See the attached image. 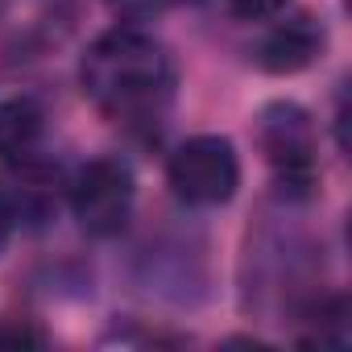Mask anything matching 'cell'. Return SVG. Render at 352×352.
<instances>
[{
  "mask_svg": "<svg viewBox=\"0 0 352 352\" xmlns=\"http://www.w3.org/2000/svg\"><path fill=\"white\" fill-rule=\"evenodd\" d=\"M5 245H9V220H5V212H0V253H5Z\"/></svg>",
  "mask_w": 352,
  "mask_h": 352,
  "instance_id": "obj_10",
  "label": "cell"
},
{
  "mask_svg": "<svg viewBox=\"0 0 352 352\" xmlns=\"http://www.w3.org/2000/svg\"><path fill=\"white\" fill-rule=\"evenodd\" d=\"M228 9L241 17V21H270L286 9V0H228Z\"/></svg>",
  "mask_w": 352,
  "mask_h": 352,
  "instance_id": "obj_8",
  "label": "cell"
},
{
  "mask_svg": "<svg viewBox=\"0 0 352 352\" xmlns=\"http://www.w3.org/2000/svg\"><path fill=\"white\" fill-rule=\"evenodd\" d=\"M42 108L34 100H9L0 104V162H21L42 141Z\"/></svg>",
  "mask_w": 352,
  "mask_h": 352,
  "instance_id": "obj_7",
  "label": "cell"
},
{
  "mask_svg": "<svg viewBox=\"0 0 352 352\" xmlns=\"http://www.w3.org/2000/svg\"><path fill=\"white\" fill-rule=\"evenodd\" d=\"M166 5H199V0H166Z\"/></svg>",
  "mask_w": 352,
  "mask_h": 352,
  "instance_id": "obj_11",
  "label": "cell"
},
{
  "mask_svg": "<svg viewBox=\"0 0 352 352\" xmlns=\"http://www.w3.org/2000/svg\"><path fill=\"white\" fill-rule=\"evenodd\" d=\"M257 149L274 166L282 191L307 195L319 179L315 170V124L311 112L298 108L294 100H274L257 112Z\"/></svg>",
  "mask_w": 352,
  "mask_h": 352,
  "instance_id": "obj_3",
  "label": "cell"
},
{
  "mask_svg": "<svg viewBox=\"0 0 352 352\" xmlns=\"http://www.w3.org/2000/svg\"><path fill=\"white\" fill-rule=\"evenodd\" d=\"M327 46V30L319 17L311 13H290V17H270V30L261 34L257 50H253V63L265 71V75H298L307 71Z\"/></svg>",
  "mask_w": 352,
  "mask_h": 352,
  "instance_id": "obj_5",
  "label": "cell"
},
{
  "mask_svg": "<svg viewBox=\"0 0 352 352\" xmlns=\"http://www.w3.org/2000/svg\"><path fill=\"white\" fill-rule=\"evenodd\" d=\"M17 344H21V348H25V344H30V348H38V344H46V336H42V331H34V327L0 331V348H17Z\"/></svg>",
  "mask_w": 352,
  "mask_h": 352,
  "instance_id": "obj_9",
  "label": "cell"
},
{
  "mask_svg": "<svg viewBox=\"0 0 352 352\" xmlns=\"http://www.w3.org/2000/svg\"><path fill=\"white\" fill-rule=\"evenodd\" d=\"M166 179H170V191L183 204H191V208H220L241 187V162H236V149H232L228 137L199 133V137H187L179 149L170 153Z\"/></svg>",
  "mask_w": 352,
  "mask_h": 352,
  "instance_id": "obj_2",
  "label": "cell"
},
{
  "mask_svg": "<svg viewBox=\"0 0 352 352\" xmlns=\"http://www.w3.org/2000/svg\"><path fill=\"white\" fill-rule=\"evenodd\" d=\"M79 83L83 96L108 120L120 124L157 120L174 100V58L157 38L120 25L87 46L79 63Z\"/></svg>",
  "mask_w": 352,
  "mask_h": 352,
  "instance_id": "obj_1",
  "label": "cell"
},
{
  "mask_svg": "<svg viewBox=\"0 0 352 352\" xmlns=\"http://www.w3.org/2000/svg\"><path fill=\"white\" fill-rule=\"evenodd\" d=\"M0 5H5V0H0Z\"/></svg>",
  "mask_w": 352,
  "mask_h": 352,
  "instance_id": "obj_12",
  "label": "cell"
},
{
  "mask_svg": "<svg viewBox=\"0 0 352 352\" xmlns=\"http://www.w3.org/2000/svg\"><path fill=\"white\" fill-rule=\"evenodd\" d=\"M137 183L120 157H91L71 183V212L87 236H116L133 216Z\"/></svg>",
  "mask_w": 352,
  "mask_h": 352,
  "instance_id": "obj_4",
  "label": "cell"
},
{
  "mask_svg": "<svg viewBox=\"0 0 352 352\" xmlns=\"http://www.w3.org/2000/svg\"><path fill=\"white\" fill-rule=\"evenodd\" d=\"M0 212L5 220H17L25 228H42L58 216V174L42 162L21 157L0 183Z\"/></svg>",
  "mask_w": 352,
  "mask_h": 352,
  "instance_id": "obj_6",
  "label": "cell"
}]
</instances>
